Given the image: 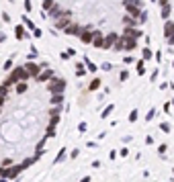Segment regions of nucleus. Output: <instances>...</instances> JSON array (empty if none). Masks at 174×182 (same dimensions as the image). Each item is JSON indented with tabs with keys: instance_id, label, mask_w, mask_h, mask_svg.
<instances>
[{
	"instance_id": "nucleus-3",
	"label": "nucleus",
	"mask_w": 174,
	"mask_h": 182,
	"mask_svg": "<svg viewBox=\"0 0 174 182\" xmlns=\"http://www.w3.org/2000/svg\"><path fill=\"white\" fill-rule=\"evenodd\" d=\"M121 35H125V37H131V39H141L143 37V31H141V27H123L121 29Z\"/></svg>"
},
{
	"instance_id": "nucleus-5",
	"label": "nucleus",
	"mask_w": 174,
	"mask_h": 182,
	"mask_svg": "<svg viewBox=\"0 0 174 182\" xmlns=\"http://www.w3.org/2000/svg\"><path fill=\"white\" fill-rule=\"evenodd\" d=\"M14 35H16V39H25V35H27L25 27H23V25H16V27H14Z\"/></svg>"
},
{
	"instance_id": "nucleus-9",
	"label": "nucleus",
	"mask_w": 174,
	"mask_h": 182,
	"mask_svg": "<svg viewBox=\"0 0 174 182\" xmlns=\"http://www.w3.org/2000/svg\"><path fill=\"white\" fill-rule=\"evenodd\" d=\"M84 66H86V64H80V61L76 64V74H78V76H84V74L88 72V70L84 68Z\"/></svg>"
},
{
	"instance_id": "nucleus-2",
	"label": "nucleus",
	"mask_w": 174,
	"mask_h": 182,
	"mask_svg": "<svg viewBox=\"0 0 174 182\" xmlns=\"http://www.w3.org/2000/svg\"><path fill=\"white\" fill-rule=\"evenodd\" d=\"M53 76H55V72H53L49 66H45V64H43V70H41V74L35 78V82H37V86H45V84H47Z\"/></svg>"
},
{
	"instance_id": "nucleus-16",
	"label": "nucleus",
	"mask_w": 174,
	"mask_h": 182,
	"mask_svg": "<svg viewBox=\"0 0 174 182\" xmlns=\"http://www.w3.org/2000/svg\"><path fill=\"white\" fill-rule=\"evenodd\" d=\"M160 129H162L164 133H168V131H170V125H168V123H160Z\"/></svg>"
},
{
	"instance_id": "nucleus-12",
	"label": "nucleus",
	"mask_w": 174,
	"mask_h": 182,
	"mask_svg": "<svg viewBox=\"0 0 174 182\" xmlns=\"http://www.w3.org/2000/svg\"><path fill=\"white\" fill-rule=\"evenodd\" d=\"M113 111H115V104H109V106H107V108L102 111V119H105V117H109V115H111Z\"/></svg>"
},
{
	"instance_id": "nucleus-10",
	"label": "nucleus",
	"mask_w": 174,
	"mask_h": 182,
	"mask_svg": "<svg viewBox=\"0 0 174 182\" xmlns=\"http://www.w3.org/2000/svg\"><path fill=\"white\" fill-rule=\"evenodd\" d=\"M84 64H86L88 72H92V74H94V72H96V70H98V68H96V64H92V61H90V59H84Z\"/></svg>"
},
{
	"instance_id": "nucleus-13",
	"label": "nucleus",
	"mask_w": 174,
	"mask_h": 182,
	"mask_svg": "<svg viewBox=\"0 0 174 182\" xmlns=\"http://www.w3.org/2000/svg\"><path fill=\"white\" fill-rule=\"evenodd\" d=\"M137 115H139L137 111H131V113H129V121H131V123H135V121H137Z\"/></svg>"
},
{
	"instance_id": "nucleus-7",
	"label": "nucleus",
	"mask_w": 174,
	"mask_h": 182,
	"mask_svg": "<svg viewBox=\"0 0 174 182\" xmlns=\"http://www.w3.org/2000/svg\"><path fill=\"white\" fill-rule=\"evenodd\" d=\"M23 23H25V27H27L29 31H35V29H37V27L33 25V21H29V19H27V14H23Z\"/></svg>"
},
{
	"instance_id": "nucleus-8",
	"label": "nucleus",
	"mask_w": 174,
	"mask_h": 182,
	"mask_svg": "<svg viewBox=\"0 0 174 182\" xmlns=\"http://www.w3.org/2000/svg\"><path fill=\"white\" fill-rule=\"evenodd\" d=\"M137 74H139V76L145 74V59H139V61H137Z\"/></svg>"
},
{
	"instance_id": "nucleus-28",
	"label": "nucleus",
	"mask_w": 174,
	"mask_h": 182,
	"mask_svg": "<svg viewBox=\"0 0 174 182\" xmlns=\"http://www.w3.org/2000/svg\"><path fill=\"white\" fill-rule=\"evenodd\" d=\"M172 68H174V59H172Z\"/></svg>"
},
{
	"instance_id": "nucleus-1",
	"label": "nucleus",
	"mask_w": 174,
	"mask_h": 182,
	"mask_svg": "<svg viewBox=\"0 0 174 182\" xmlns=\"http://www.w3.org/2000/svg\"><path fill=\"white\" fill-rule=\"evenodd\" d=\"M43 88H45L47 94H64V92H66V80L59 78V76H53Z\"/></svg>"
},
{
	"instance_id": "nucleus-11",
	"label": "nucleus",
	"mask_w": 174,
	"mask_h": 182,
	"mask_svg": "<svg viewBox=\"0 0 174 182\" xmlns=\"http://www.w3.org/2000/svg\"><path fill=\"white\" fill-rule=\"evenodd\" d=\"M141 57H143V59H150V57H152V49H150V47H143V51H141Z\"/></svg>"
},
{
	"instance_id": "nucleus-21",
	"label": "nucleus",
	"mask_w": 174,
	"mask_h": 182,
	"mask_svg": "<svg viewBox=\"0 0 174 182\" xmlns=\"http://www.w3.org/2000/svg\"><path fill=\"white\" fill-rule=\"evenodd\" d=\"M127 78H129V72H127V70H125V72H121V80H127Z\"/></svg>"
},
{
	"instance_id": "nucleus-19",
	"label": "nucleus",
	"mask_w": 174,
	"mask_h": 182,
	"mask_svg": "<svg viewBox=\"0 0 174 182\" xmlns=\"http://www.w3.org/2000/svg\"><path fill=\"white\" fill-rule=\"evenodd\" d=\"M10 66H12V59H6V64H4V70H10Z\"/></svg>"
},
{
	"instance_id": "nucleus-18",
	"label": "nucleus",
	"mask_w": 174,
	"mask_h": 182,
	"mask_svg": "<svg viewBox=\"0 0 174 182\" xmlns=\"http://www.w3.org/2000/svg\"><path fill=\"white\" fill-rule=\"evenodd\" d=\"M29 49H31V53H29V55H31V57H35V55H37V47H35V45H31Z\"/></svg>"
},
{
	"instance_id": "nucleus-4",
	"label": "nucleus",
	"mask_w": 174,
	"mask_h": 182,
	"mask_svg": "<svg viewBox=\"0 0 174 182\" xmlns=\"http://www.w3.org/2000/svg\"><path fill=\"white\" fill-rule=\"evenodd\" d=\"M47 102H49V104H59V106H64V94H47Z\"/></svg>"
},
{
	"instance_id": "nucleus-22",
	"label": "nucleus",
	"mask_w": 174,
	"mask_h": 182,
	"mask_svg": "<svg viewBox=\"0 0 174 182\" xmlns=\"http://www.w3.org/2000/svg\"><path fill=\"white\" fill-rule=\"evenodd\" d=\"M78 129H80V131L84 133V131H86V129H88V125H86V123H80V127H78Z\"/></svg>"
},
{
	"instance_id": "nucleus-24",
	"label": "nucleus",
	"mask_w": 174,
	"mask_h": 182,
	"mask_svg": "<svg viewBox=\"0 0 174 182\" xmlns=\"http://www.w3.org/2000/svg\"><path fill=\"white\" fill-rule=\"evenodd\" d=\"M2 19H4L6 23H10V16H8V12H2Z\"/></svg>"
},
{
	"instance_id": "nucleus-20",
	"label": "nucleus",
	"mask_w": 174,
	"mask_h": 182,
	"mask_svg": "<svg viewBox=\"0 0 174 182\" xmlns=\"http://www.w3.org/2000/svg\"><path fill=\"white\" fill-rule=\"evenodd\" d=\"M102 70H107V72H111V70H113V66H111V64H102Z\"/></svg>"
},
{
	"instance_id": "nucleus-15",
	"label": "nucleus",
	"mask_w": 174,
	"mask_h": 182,
	"mask_svg": "<svg viewBox=\"0 0 174 182\" xmlns=\"http://www.w3.org/2000/svg\"><path fill=\"white\" fill-rule=\"evenodd\" d=\"M64 158H66V149H62V151L57 153V158H55V164H57V162H62Z\"/></svg>"
},
{
	"instance_id": "nucleus-26",
	"label": "nucleus",
	"mask_w": 174,
	"mask_h": 182,
	"mask_svg": "<svg viewBox=\"0 0 174 182\" xmlns=\"http://www.w3.org/2000/svg\"><path fill=\"white\" fill-rule=\"evenodd\" d=\"M25 8H27V10H31V0H25Z\"/></svg>"
},
{
	"instance_id": "nucleus-6",
	"label": "nucleus",
	"mask_w": 174,
	"mask_h": 182,
	"mask_svg": "<svg viewBox=\"0 0 174 182\" xmlns=\"http://www.w3.org/2000/svg\"><path fill=\"white\" fill-rule=\"evenodd\" d=\"M98 88H100V78H92V82H90V84H88V90H98Z\"/></svg>"
},
{
	"instance_id": "nucleus-17",
	"label": "nucleus",
	"mask_w": 174,
	"mask_h": 182,
	"mask_svg": "<svg viewBox=\"0 0 174 182\" xmlns=\"http://www.w3.org/2000/svg\"><path fill=\"white\" fill-rule=\"evenodd\" d=\"M154 115H156V111H154V108H152V111H150V113H148V115H145V121H152V119H154Z\"/></svg>"
},
{
	"instance_id": "nucleus-23",
	"label": "nucleus",
	"mask_w": 174,
	"mask_h": 182,
	"mask_svg": "<svg viewBox=\"0 0 174 182\" xmlns=\"http://www.w3.org/2000/svg\"><path fill=\"white\" fill-rule=\"evenodd\" d=\"M133 61H135V59H133L131 55H125V64H133Z\"/></svg>"
},
{
	"instance_id": "nucleus-27",
	"label": "nucleus",
	"mask_w": 174,
	"mask_h": 182,
	"mask_svg": "<svg viewBox=\"0 0 174 182\" xmlns=\"http://www.w3.org/2000/svg\"><path fill=\"white\" fill-rule=\"evenodd\" d=\"M172 104H174V96H172Z\"/></svg>"
},
{
	"instance_id": "nucleus-25",
	"label": "nucleus",
	"mask_w": 174,
	"mask_h": 182,
	"mask_svg": "<svg viewBox=\"0 0 174 182\" xmlns=\"http://www.w3.org/2000/svg\"><path fill=\"white\" fill-rule=\"evenodd\" d=\"M33 35H35V37H41L43 33H41V29H35V31H33Z\"/></svg>"
},
{
	"instance_id": "nucleus-14",
	"label": "nucleus",
	"mask_w": 174,
	"mask_h": 182,
	"mask_svg": "<svg viewBox=\"0 0 174 182\" xmlns=\"http://www.w3.org/2000/svg\"><path fill=\"white\" fill-rule=\"evenodd\" d=\"M145 21H148V12H145V10H141V14H139V23L143 25Z\"/></svg>"
}]
</instances>
